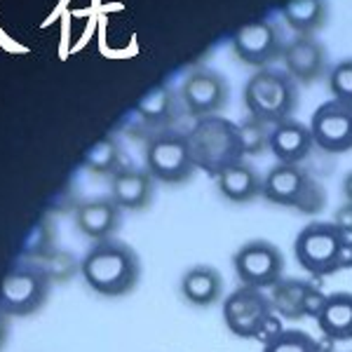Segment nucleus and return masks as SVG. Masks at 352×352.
I'll return each instance as SVG.
<instances>
[{"label": "nucleus", "mask_w": 352, "mask_h": 352, "mask_svg": "<svg viewBox=\"0 0 352 352\" xmlns=\"http://www.w3.org/2000/svg\"><path fill=\"white\" fill-rule=\"evenodd\" d=\"M329 89L336 101L352 106V59L338 61L329 71Z\"/></svg>", "instance_id": "nucleus-25"}, {"label": "nucleus", "mask_w": 352, "mask_h": 352, "mask_svg": "<svg viewBox=\"0 0 352 352\" xmlns=\"http://www.w3.org/2000/svg\"><path fill=\"white\" fill-rule=\"evenodd\" d=\"M240 127V141L244 155H261L263 151H268L270 144V124L256 120V118L249 116L247 120L237 122Z\"/></svg>", "instance_id": "nucleus-24"}, {"label": "nucleus", "mask_w": 352, "mask_h": 352, "mask_svg": "<svg viewBox=\"0 0 352 352\" xmlns=\"http://www.w3.org/2000/svg\"><path fill=\"white\" fill-rule=\"evenodd\" d=\"M85 167L94 174H116L120 169V144L113 136L99 139L85 155Z\"/></svg>", "instance_id": "nucleus-22"}, {"label": "nucleus", "mask_w": 352, "mask_h": 352, "mask_svg": "<svg viewBox=\"0 0 352 352\" xmlns=\"http://www.w3.org/2000/svg\"><path fill=\"white\" fill-rule=\"evenodd\" d=\"M352 268V237L345 242L343 254H340V270H350Z\"/></svg>", "instance_id": "nucleus-28"}, {"label": "nucleus", "mask_w": 352, "mask_h": 352, "mask_svg": "<svg viewBox=\"0 0 352 352\" xmlns=\"http://www.w3.org/2000/svg\"><path fill=\"white\" fill-rule=\"evenodd\" d=\"M146 169L164 184H184L195 172L188 134L160 132L146 144Z\"/></svg>", "instance_id": "nucleus-7"}, {"label": "nucleus", "mask_w": 352, "mask_h": 352, "mask_svg": "<svg viewBox=\"0 0 352 352\" xmlns=\"http://www.w3.org/2000/svg\"><path fill=\"white\" fill-rule=\"evenodd\" d=\"M348 240L350 237L340 232L333 221H315L298 232L294 254L303 270L317 277H327L340 270V254Z\"/></svg>", "instance_id": "nucleus-5"}, {"label": "nucleus", "mask_w": 352, "mask_h": 352, "mask_svg": "<svg viewBox=\"0 0 352 352\" xmlns=\"http://www.w3.org/2000/svg\"><path fill=\"white\" fill-rule=\"evenodd\" d=\"M282 16L298 36H310L327 21V3L324 0H285L282 3Z\"/></svg>", "instance_id": "nucleus-20"}, {"label": "nucleus", "mask_w": 352, "mask_h": 352, "mask_svg": "<svg viewBox=\"0 0 352 352\" xmlns=\"http://www.w3.org/2000/svg\"><path fill=\"white\" fill-rule=\"evenodd\" d=\"M0 45H3L8 52H21V54H26L28 52V47H24V45H19V43H14L12 38L8 36V33L0 28Z\"/></svg>", "instance_id": "nucleus-27"}, {"label": "nucleus", "mask_w": 352, "mask_h": 352, "mask_svg": "<svg viewBox=\"0 0 352 352\" xmlns=\"http://www.w3.org/2000/svg\"><path fill=\"white\" fill-rule=\"evenodd\" d=\"M50 296V277L43 268L24 265L14 268L0 282V310L8 315H33Z\"/></svg>", "instance_id": "nucleus-9"}, {"label": "nucleus", "mask_w": 352, "mask_h": 352, "mask_svg": "<svg viewBox=\"0 0 352 352\" xmlns=\"http://www.w3.org/2000/svg\"><path fill=\"white\" fill-rule=\"evenodd\" d=\"M315 320L327 338L352 340V294L336 292L324 296Z\"/></svg>", "instance_id": "nucleus-17"}, {"label": "nucleus", "mask_w": 352, "mask_h": 352, "mask_svg": "<svg viewBox=\"0 0 352 352\" xmlns=\"http://www.w3.org/2000/svg\"><path fill=\"white\" fill-rule=\"evenodd\" d=\"M64 3H66V0H64ZM64 3H59V8H56V10H54V14H52V16H47V19H45V21H43V26H50V24H54V19H56V16H59V12H61V8H64Z\"/></svg>", "instance_id": "nucleus-30"}, {"label": "nucleus", "mask_w": 352, "mask_h": 352, "mask_svg": "<svg viewBox=\"0 0 352 352\" xmlns=\"http://www.w3.org/2000/svg\"><path fill=\"white\" fill-rule=\"evenodd\" d=\"M111 200L120 209H146L153 200V176L148 169L122 167L111 176Z\"/></svg>", "instance_id": "nucleus-16"}, {"label": "nucleus", "mask_w": 352, "mask_h": 352, "mask_svg": "<svg viewBox=\"0 0 352 352\" xmlns=\"http://www.w3.org/2000/svg\"><path fill=\"white\" fill-rule=\"evenodd\" d=\"M343 195H345V202L352 204V172L345 174V179H343Z\"/></svg>", "instance_id": "nucleus-29"}, {"label": "nucleus", "mask_w": 352, "mask_h": 352, "mask_svg": "<svg viewBox=\"0 0 352 352\" xmlns=\"http://www.w3.org/2000/svg\"><path fill=\"white\" fill-rule=\"evenodd\" d=\"M223 294V277L212 265H192L181 277V296L195 308H209Z\"/></svg>", "instance_id": "nucleus-18"}, {"label": "nucleus", "mask_w": 352, "mask_h": 352, "mask_svg": "<svg viewBox=\"0 0 352 352\" xmlns=\"http://www.w3.org/2000/svg\"><path fill=\"white\" fill-rule=\"evenodd\" d=\"M232 50H235L237 59L247 66L268 68V64L282 56V36L272 21L254 19L247 21L232 33Z\"/></svg>", "instance_id": "nucleus-10"}, {"label": "nucleus", "mask_w": 352, "mask_h": 352, "mask_svg": "<svg viewBox=\"0 0 352 352\" xmlns=\"http://www.w3.org/2000/svg\"><path fill=\"white\" fill-rule=\"evenodd\" d=\"M217 186L221 190V195L230 202H252L261 195V186H263V179L256 174V169L247 162H237L232 167L223 169L217 176Z\"/></svg>", "instance_id": "nucleus-19"}, {"label": "nucleus", "mask_w": 352, "mask_h": 352, "mask_svg": "<svg viewBox=\"0 0 352 352\" xmlns=\"http://www.w3.org/2000/svg\"><path fill=\"white\" fill-rule=\"evenodd\" d=\"M261 195L280 207H294L303 214H315L324 207V192L322 186L312 176L300 169L298 164L277 162L263 176Z\"/></svg>", "instance_id": "nucleus-4"}, {"label": "nucleus", "mask_w": 352, "mask_h": 352, "mask_svg": "<svg viewBox=\"0 0 352 352\" xmlns=\"http://www.w3.org/2000/svg\"><path fill=\"white\" fill-rule=\"evenodd\" d=\"M237 280L242 287L252 289H272L280 285L282 272H285V254L277 244L268 240H252L242 244L232 256Z\"/></svg>", "instance_id": "nucleus-8"}, {"label": "nucleus", "mask_w": 352, "mask_h": 352, "mask_svg": "<svg viewBox=\"0 0 352 352\" xmlns=\"http://www.w3.org/2000/svg\"><path fill=\"white\" fill-rule=\"evenodd\" d=\"M312 146H315V141H312L310 127L294 120V118H289V120L275 124V127L270 129L268 151L277 157V162H282V164L303 162L305 157L310 155Z\"/></svg>", "instance_id": "nucleus-14"}, {"label": "nucleus", "mask_w": 352, "mask_h": 352, "mask_svg": "<svg viewBox=\"0 0 352 352\" xmlns=\"http://www.w3.org/2000/svg\"><path fill=\"white\" fill-rule=\"evenodd\" d=\"M82 280L101 296H124L139 285L141 261L129 244L120 240H101L82 256Z\"/></svg>", "instance_id": "nucleus-1"}, {"label": "nucleus", "mask_w": 352, "mask_h": 352, "mask_svg": "<svg viewBox=\"0 0 352 352\" xmlns=\"http://www.w3.org/2000/svg\"><path fill=\"white\" fill-rule=\"evenodd\" d=\"M296 80L287 71L261 68L244 85V106L249 116L270 127L289 120L296 109Z\"/></svg>", "instance_id": "nucleus-3"}, {"label": "nucleus", "mask_w": 352, "mask_h": 352, "mask_svg": "<svg viewBox=\"0 0 352 352\" xmlns=\"http://www.w3.org/2000/svg\"><path fill=\"white\" fill-rule=\"evenodd\" d=\"M310 134L324 153H345L352 148V106L343 101H324L310 118Z\"/></svg>", "instance_id": "nucleus-11"}, {"label": "nucleus", "mask_w": 352, "mask_h": 352, "mask_svg": "<svg viewBox=\"0 0 352 352\" xmlns=\"http://www.w3.org/2000/svg\"><path fill=\"white\" fill-rule=\"evenodd\" d=\"M188 144L195 167L209 176H219L223 169L244 160L240 127L228 118H197L188 132Z\"/></svg>", "instance_id": "nucleus-2"}, {"label": "nucleus", "mask_w": 352, "mask_h": 352, "mask_svg": "<svg viewBox=\"0 0 352 352\" xmlns=\"http://www.w3.org/2000/svg\"><path fill=\"white\" fill-rule=\"evenodd\" d=\"M181 101H184L186 111L195 118L217 116L228 101V82L219 73L200 68L184 80Z\"/></svg>", "instance_id": "nucleus-12"}, {"label": "nucleus", "mask_w": 352, "mask_h": 352, "mask_svg": "<svg viewBox=\"0 0 352 352\" xmlns=\"http://www.w3.org/2000/svg\"><path fill=\"white\" fill-rule=\"evenodd\" d=\"M120 207L111 197H94L85 200L76 209V226L85 237L92 240H111V235L120 228Z\"/></svg>", "instance_id": "nucleus-15"}, {"label": "nucleus", "mask_w": 352, "mask_h": 352, "mask_svg": "<svg viewBox=\"0 0 352 352\" xmlns=\"http://www.w3.org/2000/svg\"><path fill=\"white\" fill-rule=\"evenodd\" d=\"M136 111H139V116L144 118L146 122L162 124V122H169L176 116V99L167 87H157L139 101Z\"/></svg>", "instance_id": "nucleus-21"}, {"label": "nucleus", "mask_w": 352, "mask_h": 352, "mask_svg": "<svg viewBox=\"0 0 352 352\" xmlns=\"http://www.w3.org/2000/svg\"><path fill=\"white\" fill-rule=\"evenodd\" d=\"M223 322L240 338H263L275 327V305L261 289L240 287L223 300Z\"/></svg>", "instance_id": "nucleus-6"}, {"label": "nucleus", "mask_w": 352, "mask_h": 352, "mask_svg": "<svg viewBox=\"0 0 352 352\" xmlns=\"http://www.w3.org/2000/svg\"><path fill=\"white\" fill-rule=\"evenodd\" d=\"M333 226H336L340 232H345L348 237H352V204L350 202H345L343 207L336 209V217H333Z\"/></svg>", "instance_id": "nucleus-26"}, {"label": "nucleus", "mask_w": 352, "mask_h": 352, "mask_svg": "<svg viewBox=\"0 0 352 352\" xmlns=\"http://www.w3.org/2000/svg\"><path fill=\"white\" fill-rule=\"evenodd\" d=\"M287 73L300 85L317 82L327 73V50L312 36H296L282 50Z\"/></svg>", "instance_id": "nucleus-13"}, {"label": "nucleus", "mask_w": 352, "mask_h": 352, "mask_svg": "<svg viewBox=\"0 0 352 352\" xmlns=\"http://www.w3.org/2000/svg\"><path fill=\"white\" fill-rule=\"evenodd\" d=\"M263 352H322V348L308 331L280 329L275 336L263 340Z\"/></svg>", "instance_id": "nucleus-23"}]
</instances>
